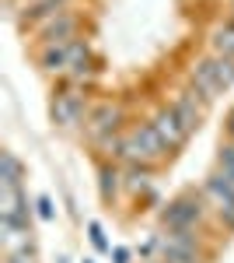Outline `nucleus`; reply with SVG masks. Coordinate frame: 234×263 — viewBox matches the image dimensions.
Here are the masks:
<instances>
[{
	"instance_id": "obj_12",
	"label": "nucleus",
	"mask_w": 234,
	"mask_h": 263,
	"mask_svg": "<svg viewBox=\"0 0 234 263\" xmlns=\"http://www.w3.org/2000/svg\"><path fill=\"white\" fill-rule=\"evenodd\" d=\"M70 35H74V18H70V14H63L59 21H53V25L46 28V39L49 42H70Z\"/></svg>"
},
{
	"instance_id": "obj_4",
	"label": "nucleus",
	"mask_w": 234,
	"mask_h": 263,
	"mask_svg": "<svg viewBox=\"0 0 234 263\" xmlns=\"http://www.w3.org/2000/svg\"><path fill=\"white\" fill-rule=\"evenodd\" d=\"M196 221H199V203L196 200H175L164 211V224L172 232H189Z\"/></svg>"
},
{
	"instance_id": "obj_7",
	"label": "nucleus",
	"mask_w": 234,
	"mask_h": 263,
	"mask_svg": "<svg viewBox=\"0 0 234 263\" xmlns=\"http://www.w3.org/2000/svg\"><path fill=\"white\" fill-rule=\"evenodd\" d=\"M151 126H154L157 134H161V141L168 144V151H172V147H178V144L189 137V134H185V126L175 120V112H172V109H164V112H161V116H157Z\"/></svg>"
},
{
	"instance_id": "obj_10",
	"label": "nucleus",
	"mask_w": 234,
	"mask_h": 263,
	"mask_svg": "<svg viewBox=\"0 0 234 263\" xmlns=\"http://www.w3.org/2000/svg\"><path fill=\"white\" fill-rule=\"evenodd\" d=\"M88 63H91V57H88V49H84L80 42H70V63H67V70H70L74 78H84V74L91 70Z\"/></svg>"
},
{
	"instance_id": "obj_6",
	"label": "nucleus",
	"mask_w": 234,
	"mask_h": 263,
	"mask_svg": "<svg viewBox=\"0 0 234 263\" xmlns=\"http://www.w3.org/2000/svg\"><path fill=\"white\" fill-rule=\"evenodd\" d=\"M164 256L168 263H193L196 260V242L189 232H172L164 239Z\"/></svg>"
},
{
	"instance_id": "obj_8",
	"label": "nucleus",
	"mask_w": 234,
	"mask_h": 263,
	"mask_svg": "<svg viewBox=\"0 0 234 263\" xmlns=\"http://www.w3.org/2000/svg\"><path fill=\"white\" fill-rule=\"evenodd\" d=\"M172 112H175V120L185 126V134H193L196 126H199V105H196L193 95H182V99L172 105Z\"/></svg>"
},
{
	"instance_id": "obj_5",
	"label": "nucleus",
	"mask_w": 234,
	"mask_h": 263,
	"mask_svg": "<svg viewBox=\"0 0 234 263\" xmlns=\"http://www.w3.org/2000/svg\"><path fill=\"white\" fill-rule=\"evenodd\" d=\"M80 116H84V99H80L77 91H63V95H56V102H53V120L63 123V126H74Z\"/></svg>"
},
{
	"instance_id": "obj_1",
	"label": "nucleus",
	"mask_w": 234,
	"mask_h": 263,
	"mask_svg": "<svg viewBox=\"0 0 234 263\" xmlns=\"http://www.w3.org/2000/svg\"><path fill=\"white\" fill-rule=\"evenodd\" d=\"M193 84L203 99H217L227 84H234V60L217 57V60H203L193 70Z\"/></svg>"
},
{
	"instance_id": "obj_11",
	"label": "nucleus",
	"mask_w": 234,
	"mask_h": 263,
	"mask_svg": "<svg viewBox=\"0 0 234 263\" xmlns=\"http://www.w3.org/2000/svg\"><path fill=\"white\" fill-rule=\"evenodd\" d=\"M116 126H119V109H109V105H105V109H98L95 123H91V134H95V137H105V134L116 130Z\"/></svg>"
},
{
	"instance_id": "obj_14",
	"label": "nucleus",
	"mask_w": 234,
	"mask_h": 263,
	"mask_svg": "<svg viewBox=\"0 0 234 263\" xmlns=\"http://www.w3.org/2000/svg\"><path fill=\"white\" fill-rule=\"evenodd\" d=\"M220 176L234 186V144H227V147L220 151Z\"/></svg>"
},
{
	"instance_id": "obj_2",
	"label": "nucleus",
	"mask_w": 234,
	"mask_h": 263,
	"mask_svg": "<svg viewBox=\"0 0 234 263\" xmlns=\"http://www.w3.org/2000/svg\"><path fill=\"white\" fill-rule=\"evenodd\" d=\"M164 151H168V144L161 141V134H157L154 126H140L130 134V141L122 144V155L126 158H133V162H157V158H164Z\"/></svg>"
},
{
	"instance_id": "obj_3",
	"label": "nucleus",
	"mask_w": 234,
	"mask_h": 263,
	"mask_svg": "<svg viewBox=\"0 0 234 263\" xmlns=\"http://www.w3.org/2000/svg\"><path fill=\"white\" fill-rule=\"evenodd\" d=\"M206 197L214 200L217 214H220L227 224H234V186H231V182L224 179V176H214L210 186H206Z\"/></svg>"
},
{
	"instance_id": "obj_9",
	"label": "nucleus",
	"mask_w": 234,
	"mask_h": 263,
	"mask_svg": "<svg viewBox=\"0 0 234 263\" xmlns=\"http://www.w3.org/2000/svg\"><path fill=\"white\" fill-rule=\"evenodd\" d=\"M42 63L49 70H67V63H70V42H49L46 53H42Z\"/></svg>"
},
{
	"instance_id": "obj_15",
	"label": "nucleus",
	"mask_w": 234,
	"mask_h": 263,
	"mask_svg": "<svg viewBox=\"0 0 234 263\" xmlns=\"http://www.w3.org/2000/svg\"><path fill=\"white\" fill-rule=\"evenodd\" d=\"M7 263H32V253H11Z\"/></svg>"
},
{
	"instance_id": "obj_13",
	"label": "nucleus",
	"mask_w": 234,
	"mask_h": 263,
	"mask_svg": "<svg viewBox=\"0 0 234 263\" xmlns=\"http://www.w3.org/2000/svg\"><path fill=\"white\" fill-rule=\"evenodd\" d=\"M214 46H217V53H220V57H227V60H234V21L227 25V28H220V32H217Z\"/></svg>"
}]
</instances>
